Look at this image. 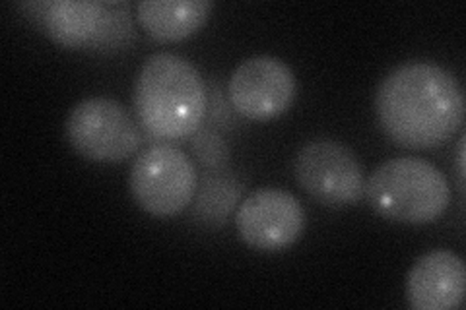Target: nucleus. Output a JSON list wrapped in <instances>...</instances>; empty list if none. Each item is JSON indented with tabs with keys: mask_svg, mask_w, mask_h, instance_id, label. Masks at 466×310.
<instances>
[{
	"mask_svg": "<svg viewBox=\"0 0 466 310\" xmlns=\"http://www.w3.org/2000/svg\"><path fill=\"white\" fill-rule=\"evenodd\" d=\"M464 94L443 66L412 61L389 72L375 94L385 135L408 150H431L455 136L464 123Z\"/></svg>",
	"mask_w": 466,
	"mask_h": 310,
	"instance_id": "1",
	"label": "nucleus"
},
{
	"mask_svg": "<svg viewBox=\"0 0 466 310\" xmlns=\"http://www.w3.org/2000/svg\"><path fill=\"white\" fill-rule=\"evenodd\" d=\"M135 109L150 136L183 140L193 136L207 116V85L187 58L156 53L146 58L137 76Z\"/></svg>",
	"mask_w": 466,
	"mask_h": 310,
	"instance_id": "2",
	"label": "nucleus"
},
{
	"mask_svg": "<svg viewBox=\"0 0 466 310\" xmlns=\"http://www.w3.org/2000/svg\"><path fill=\"white\" fill-rule=\"evenodd\" d=\"M371 208L385 219L426 225L440 219L451 202V186L441 169L420 157H392L366 181Z\"/></svg>",
	"mask_w": 466,
	"mask_h": 310,
	"instance_id": "3",
	"label": "nucleus"
},
{
	"mask_svg": "<svg viewBox=\"0 0 466 310\" xmlns=\"http://www.w3.org/2000/svg\"><path fill=\"white\" fill-rule=\"evenodd\" d=\"M128 186L146 214L164 219L181 214L193 202L198 175L177 145L156 144L135 159Z\"/></svg>",
	"mask_w": 466,
	"mask_h": 310,
	"instance_id": "4",
	"label": "nucleus"
},
{
	"mask_svg": "<svg viewBox=\"0 0 466 310\" xmlns=\"http://www.w3.org/2000/svg\"><path fill=\"white\" fill-rule=\"evenodd\" d=\"M66 138L82 157L97 164H121L142 144L137 121L109 97H87L75 105L66 119Z\"/></svg>",
	"mask_w": 466,
	"mask_h": 310,
	"instance_id": "5",
	"label": "nucleus"
},
{
	"mask_svg": "<svg viewBox=\"0 0 466 310\" xmlns=\"http://www.w3.org/2000/svg\"><path fill=\"white\" fill-rule=\"evenodd\" d=\"M294 176L323 205L342 208L361 200L366 175L358 155L342 142L319 138L305 144L294 159Z\"/></svg>",
	"mask_w": 466,
	"mask_h": 310,
	"instance_id": "6",
	"label": "nucleus"
},
{
	"mask_svg": "<svg viewBox=\"0 0 466 310\" xmlns=\"http://www.w3.org/2000/svg\"><path fill=\"white\" fill-rule=\"evenodd\" d=\"M228 94L233 109L249 121H270L296 101V74L284 61L268 55L251 56L233 70Z\"/></svg>",
	"mask_w": 466,
	"mask_h": 310,
	"instance_id": "7",
	"label": "nucleus"
},
{
	"mask_svg": "<svg viewBox=\"0 0 466 310\" xmlns=\"http://www.w3.org/2000/svg\"><path fill=\"white\" fill-rule=\"evenodd\" d=\"M236 229L245 245L260 253H280L305 231V210L288 190L258 188L236 212Z\"/></svg>",
	"mask_w": 466,
	"mask_h": 310,
	"instance_id": "8",
	"label": "nucleus"
},
{
	"mask_svg": "<svg viewBox=\"0 0 466 310\" xmlns=\"http://www.w3.org/2000/svg\"><path fill=\"white\" fill-rule=\"evenodd\" d=\"M466 270L451 250L421 256L406 277V299L414 310H455L464 301Z\"/></svg>",
	"mask_w": 466,
	"mask_h": 310,
	"instance_id": "9",
	"label": "nucleus"
},
{
	"mask_svg": "<svg viewBox=\"0 0 466 310\" xmlns=\"http://www.w3.org/2000/svg\"><path fill=\"white\" fill-rule=\"evenodd\" d=\"M41 24L46 34L65 49L94 45L104 32L106 5L96 0H53L41 5Z\"/></svg>",
	"mask_w": 466,
	"mask_h": 310,
	"instance_id": "10",
	"label": "nucleus"
},
{
	"mask_svg": "<svg viewBox=\"0 0 466 310\" xmlns=\"http://www.w3.org/2000/svg\"><path fill=\"white\" fill-rule=\"evenodd\" d=\"M210 10L208 0H144L137 14L152 39L175 43L197 34L207 24Z\"/></svg>",
	"mask_w": 466,
	"mask_h": 310,
	"instance_id": "11",
	"label": "nucleus"
}]
</instances>
